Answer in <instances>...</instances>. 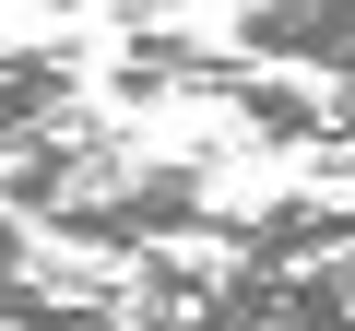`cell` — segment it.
<instances>
[{
  "instance_id": "obj_4",
  "label": "cell",
  "mask_w": 355,
  "mask_h": 331,
  "mask_svg": "<svg viewBox=\"0 0 355 331\" xmlns=\"http://www.w3.org/2000/svg\"><path fill=\"white\" fill-rule=\"evenodd\" d=\"M130 12H154V0H130Z\"/></svg>"
},
{
  "instance_id": "obj_2",
  "label": "cell",
  "mask_w": 355,
  "mask_h": 331,
  "mask_svg": "<svg viewBox=\"0 0 355 331\" xmlns=\"http://www.w3.org/2000/svg\"><path fill=\"white\" fill-rule=\"evenodd\" d=\"M142 142L119 130V118H60L48 142H24V154H0V213H24V225H60L71 202H95L119 166H130Z\"/></svg>"
},
{
  "instance_id": "obj_3",
  "label": "cell",
  "mask_w": 355,
  "mask_h": 331,
  "mask_svg": "<svg viewBox=\"0 0 355 331\" xmlns=\"http://www.w3.org/2000/svg\"><path fill=\"white\" fill-rule=\"evenodd\" d=\"M60 118H83V60L71 48H0V154L48 142Z\"/></svg>"
},
{
  "instance_id": "obj_1",
  "label": "cell",
  "mask_w": 355,
  "mask_h": 331,
  "mask_svg": "<svg viewBox=\"0 0 355 331\" xmlns=\"http://www.w3.org/2000/svg\"><path fill=\"white\" fill-rule=\"evenodd\" d=\"M214 225V154H130L95 202H71L48 237H71L83 260H142V249H178Z\"/></svg>"
}]
</instances>
